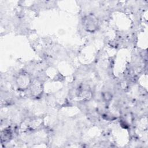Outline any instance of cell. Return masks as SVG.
Wrapping results in <instances>:
<instances>
[{
	"label": "cell",
	"instance_id": "cell-1",
	"mask_svg": "<svg viewBox=\"0 0 148 148\" xmlns=\"http://www.w3.org/2000/svg\"><path fill=\"white\" fill-rule=\"evenodd\" d=\"M82 25L84 30L90 33H94L99 28L98 18L92 13L88 14L82 18Z\"/></svg>",
	"mask_w": 148,
	"mask_h": 148
},
{
	"label": "cell",
	"instance_id": "cell-2",
	"mask_svg": "<svg viewBox=\"0 0 148 148\" xmlns=\"http://www.w3.org/2000/svg\"><path fill=\"white\" fill-rule=\"evenodd\" d=\"M32 80L29 74L26 72H20L16 77V84L17 87L22 90L30 87Z\"/></svg>",
	"mask_w": 148,
	"mask_h": 148
},
{
	"label": "cell",
	"instance_id": "cell-3",
	"mask_svg": "<svg viewBox=\"0 0 148 148\" xmlns=\"http://www.w3.org/2000/svg\"><path fill=\"white\" fill-rule=\"evenodd\" d=\"M42 83L38 80L32 81L29 87L32 95L35 97L39 96L42 92Z\"/></svg>",
	"mask_w": 148,
	"mask_h": 148
},
{
	"label": "cell",
	"instance_id": "cell-4",
	"mask_svg": "<svg viewBox=\"0 0 148 148\" xmlns=\"http://www.w3.org/2000/svg\"><path fill=\"white\" fill-rule=\"evenodd\" d=\"M12 136V133L9 129H5L2 131L1 138L2 142H8L10 140Z\"/></svg>",
	"mask_w": 148,
	"mask_h": 148
},
{
	"label": "cell",
	"instance_id": "cell-5",
	"mask_svg": "<svg viewBox=\"0 0 148 148\" xmlns=\"http://www.w3.org/2000/svg\"><path fill=\"white\" fill-rule=\"evenodd\" d=\"M77 93H78V97L79 96L81 98H86L88 97L89 95L90 91L88 90V88H86L83 87H82L79 89V91L77 92Z\"/></svg>",
	"mask_w": 148,
	"mask_h": 148
}]
</instances>
